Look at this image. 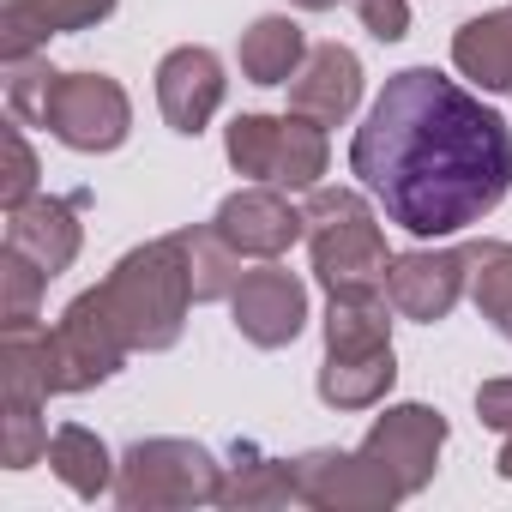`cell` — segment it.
Instances as JSON below:
<instances>
[{
	"instance_id": "6",
	"label": "cell",
	"mask_w": 512,
	"mask_h": 512,
	"mask_svg": "<svg viewBox=\"0 0 512 512\" xmlns=\"http://www.w3.org/2000/svg\"><path fill=\"white\" fill-rule=\"evenodd\" d=\"M43 356H49V392H91V386L115 380L133 350H127V338L115 332L103 296L85 290V296H73L67 314L43 332Z\"/></svg>"
},
{
	"instance_id": "3",
	"label": "cell",
	"mask_w": 512,
	"mask_h": 512,
	"mask_svg": "<svg viewBox=\"0 0 512 512\" xmlns=\"http://www.w3.org/2000/svg\"><path fill=\"white\" fill-rule=\"evenodd\" d=\"M308 253H314V278L326 296H374L386 290L392 272V247L374 217V205L356 187H314L308 193Z\"/></svg>"
},
{
	"instance_id": "23",
	"label": "cell",
	"mask_w": 512,
	"mask_h": 512,
	"mask_svg": "<svg viewBox=\"0 0 512 512\" xmlns=\"http://www.w3.org/2000/svg\"><path fill=\"white\" fill-rule=\"evenodd\" d=\"M464 260H470V302H476V314L500 338H512V241H470Z\"/></svg>"
},
{
	"instance_id": "18",
	"label": "cell",
	"mask_w": 512,
	"mask_h": 512,
	"mask_svg": "<svg viewBox=\"0 0 512 512\" xmlns=\"http://www.w3.org/2000/svg\"><path fill=\"white\" fill-rule=\"evenodd\" d=\"M392 380H398V356H392V344L386 350H326V362H320V404H332V410H374L386 392H392Z\"/></svg>"
},
{
	"instance_id": "4",
	"label": "cell",
	"mask_w": 512,
	"mask_h": 512,
	"mask_svg": "<svg viewBox=\"0 0 512 512\" xmlns=\"http://www.w3.org/2000/svg\"><path fill=\"white\" fill-rule=\"evenodd\" d=\"M223 157L247 181L314 193L332 163V145H326V127L308 115H235L223 133Z\"/></svg>"
},
{
	"instance_id": "29",
	"label": "cell",
	"mask_w": 512,
	"mask_h": 512,
	"mask_svg": "<svg viewBox=\"0 0 512 512\" xmlns=\"http://www.w3.org/2000/svg\"><path fill=\"white\" fill-rule=\"evenodd\" d=\"M350 7H356L362 31L374 43H404L410 37V0H350Z\"/></svg>"
},
{
	"instance_id": "28",
	"label": "cell",
	"mask_w": 512,
	"mask_h": 512,
	"mask_svg": "<svg viewBox=\"0 0 512 512\" xmlns=\"http://www.w3.org/2000/svg\"><path fill=\"white\" fill-rule=\"evenodd\" d=\"M37 199V151L25 145V121L7 127V175H0V205H25Z\"/></svg>"
},
{
	"instance_id": "30",
	"label": "cell",
	"mask_w": 512,
	"mask_h": 512,
	"mask_svg": "<svg viewBox=\"0 0 512 512\" xmlns=\"http://www.w3.org/2000/svg\"><path fill=\"white\" fill-rule=\"evenodd\" d=\"M476 416L500 434H512V380H482L476 386Z\"/></svg>"
},
{
	"instance_id": "27",
	"label": "cell",
	"mask_w": 512,
	"mask_h": 512,
	"mask_svg": "<svg viewBox=\"0 0 512 512\" xmlns=\"http://www.w3.org/2000/svg\"><path fill=\"white\" fill-rule=\"evenodd\" d=\"M43 458H49L43 410H7V416H0V464H7V470H31Z\"/></svg>"
},
{
	"instance_id": "1",
	"label": "cell",
	"mask_w": 512,
	"mask_h": 512,
	"mask_svg": "<svg viewBox=\"0 0 512 512\" xmlns=\"http://www.w3.org/2000/svg\"><path fill=\"white\" fill-rule=\"evenodd\" d=\"M356 181L416 241L482 223L512 187L506 121L434 67H404L350 139Z\"/></svg>"
},
{
	"instance_id": "21",
	"label": "cell",
	"mask_w": 512,
	"mask_h": 512,
	"mask_svg": "<svg viewBox=\"0 0 512 512\" xmlns=\"http://www.w3.org/2000/svg\"><path fill=\"white\" fill-rule=\"evenodd\" d=\"M115 464H121V458H109V446H103L91 428H79V422H67V428L49 434V470H55L79 500L115 494Z\"/></svg>"
},
{
	"instance_id": "24",
	"label": "cell",
	"mask_w": 512,
	"mask_h": 512,
	"mask_svg": "<svg viewBox=\"0 0 512 512\" xmlns=\"http://www.w3.org/2000/svg\"><path fill=\"white\" fill-rule=\"evenodd\" d=\"M187 235V272H193V302H229L235 284H241V253L211 229V223H193L181 229Z\"/></svg>"
},
{
	"instance_id": "8",
	"label": "cell",
	"mask_w": 512,
	"mask_h": 512,
	"mask_svg": "<svg viewBox=\"0 0 512 512\" xmlns=\"http://www.w3.org/2000/svg\"><path fill=\"white\" fill-rule=\"evenodd\" d=\"M440 446H446V416L428 404H392L386 416H374V428L362 434V452L398 482V494H422L440 470Z\"/></svg>"
},
{
	"instance_id": "2",
	"label": "cell",
	"mask_w": 512,
	"mask_h": 512,
	"mask_svg": "<svg viewBox=\"0 0 512 512\" xmlns=\"http://www.w3.org/2000/svg\"><path fill=\"white\" fill-rule=\"evenodd\" d=\"M115 332L127 350H175L187 308H193V272H187V235H157L133 253H121L115 272L97 284Z\"/></svg>"
},
{
	"instance_id": "19",
	"label": "cell",
	"mask_w": 512,
	"mask_h": 512,
	"mask_svg": "<svg viewBox=\"0 0 512 512\" xmlns=\"http://www.w3.org/2000/svg\"><path fill=\"white\" fill-rule=\"evenodd\" d=\"M452 67L476 79L494 97H512V7L506 13H476L452 37Z\"/></svg>"
},
{
	"instance_id": "15",
	"label": "cell",
	"mask_w": 512,
	"mask_h": 512,
	"mask_svg": "<svg viewBox=\"0 0 512 512\" xmlns=\"http://www.w3.org/2000/svg\"><path fill=\"white\" fill-rule=\"evenodd\" d=\"M362 103V61L344 43H314L302 73L290 79V115H308L320 127H344Z\"/></svg>"
},
{
	"instance_id": "20",
	"label": "cell",
	"mask_w": 512,
	"mask_h": 512,
	"mask_svg": "<svg viewBox=\"0 0 512 512\" xmlns=\"http://www.w3.org/2000/svg\"><path fill=\"white\" fill-rule=\"evenodd\" d=\"M235 61H241V79H247V85H290V79L302 73V61H308V37H302L296 19L266 13V19H253V25L241 31Z\"/></svg>"
},
{
	"instance_id": "32",
	"label": "cell",
	"mask_w": 512,
	"mask_h": 512,
	"mask_svg": "<svg viewBox=\"0 0 512 512\" xmlns=\"http://www.w3.org/2000/svg\"><path fill=\"white\" fill-rule=\"evenodd\" d=\"M302 13H326V7H338V0H296Z\"/></svg>"
},
{
	"instance_id": "16",
	"label": "cell",
	"mask_w": 512,
	"mask_h": 512,
	"mask_svg": "<svg viewBox=\"0 0 512 512\" xmlns=\"http://www.w3.org/2000/svg\"><path fill=\"white\" fill-rule=\"evenodd\" d=\"M115 13V0H0V49L7 61L49 49L55 37L91 31Z\"/></svg>"
},
{
	"instance_id": "14",
	"label": "cell",
	"mask_w": 512,
	"mask_h": 512,
	"mask_svg": "<svg viewBox=\"0 0 512 512\" xmlns=\"http://www.w3.org/2000/svg\"><path fill=\"white\" fill-rule=\"evenodd\" d=\"M223 91H229L223 61H217L205 43H181V49H169V55L157 61V109H163V121H169L175 133H187V139L205 133V121L223 109Z\"/></svg>"
},
{
	"instance_id": "11",
	"label": "cell",
	"mask_w": 512,
	"mask_h": 512,
	"mask_svg": "<svg viewBox=\"0 0 512 512\" xmlns=\"http://www.w3.org/2000/svg\"><path fill=\"white\" fill-rule=\"evenodd\" d=\"M211 229L241 253V260H284V253L308 235V217L284 199V187H241L217 205Z\"/></svg>"
},
{
	"instance_id": "17",
	"label": "cell",
	"mask_w": 512,
	"mask_h": 512,
	"mask_svg": "<svg viewBox=\"0 0 512 512\" xmlns=\"http://www.w3.org/2000/svg\"><path fill=\"white\" fill-rule=\"evenodd\" d=\"M217 506H229V512H253V506H302L296 464H290V458H266L253 440H235Z\"/></svg>"
},
{
	"instance_id": "12",
	"label": "cell",
	"mask_w": 512,
	"mask_h": 512,
	"mask_svg": "<svg viewBox=\"0 0 512 512\" xmlns=\"http://www.w3.org/2000/svg\"><path fill=\"white\" fill-rule=\"evenodd\" d=\"M91 205V193L79 187L73 199H55V193H37L25 205L7 211V253H19V260H31L43 278H61L79 247H85V229H79V211Z\"/></svg>"
},
{
	"instance_id": "7",
	"label": "cell",
	"mask_w": 512,
	"mask_h": 512,
	"mask_svg": "<svg viewBox=\"0 0 512 512\" xmlns=\"http://www.w3.org/2000/svg\"><path fill=\"white\" fill-rule=\"evenodd\" d=\"M43 127H49L67 151H79V157H103V151H121V145H127V133H133V103H127V91H121L109 73H61Z\"/></svg>"
},
{
	"instance_id": "5",
	"label": "cell",
	"mask_w": 512,
	"mask_h": 512,
	"mask_svg": "<svg viewBox=\"0 0 512 512\" xmlns=\"http://www.w3.org/2000/svg\"><path fill=\"white\" fill-rule=\"evenodd\" d=\"M223 494V464L199 440H133L115 464V500L127 512H175V506H205Z\"/></svg>"
},
{
	"instance_id": "13",
	"label": "cell",
	"mask_w": 512,
	"mask_h": 512,
	"mask_svg": "<svg viewBox=\"0 0 512 512\" xmlns=\"http://www.w3.org/2000/svg\"><path fill=\"white\" fill-rule=\"evenodd\" d=\"M470 290V260L464 247H416V253H392L386 272V296L404 320H446L458 308V296Z\"/></svg>"
},
{
	"instance_id": "9",
	"label": "cell",
	"mask_w": 512,
	"mask_h": 512,
	"mask_svg": "<svg viewBox=\"0 0 512 512\" xmlns=\"http://www.w3.org/2000/svg\"><path fill=\"white\" fill-rule=\"evenodd\" d=\"M296 464V488H302V506H320V512H386L398 506V482L356 446V452H338V446H320V452H302L290 458Z\"/></svg>"
},
{
	"instance_id": "10",
	"label": "cell",
	"mask_w": 512,
	"mask_h": 512,
	"mask_svg": "<svg viewBox=\"0 0 512 512\" xmlns=\"http://www.w3.org/2000/svg\"><path fill=\"white\" fill-rule=\"evenodd\" d=\"M229 314H235V332L253 350H284L308 326V284L296 272H284L278 260H266L260 272H241V284L229 296Z\"/></svg>"
},
{
	"instance_id": "26",
	"label": "cell",
	"mask_w": 512,
	"mask_h": 512,
	"mask_svg": "<svg viewBox=\"0 0 512 512\" xmlns=\"http://www.w3.org/2000/svg\"><path fill=\"white\" fill-rule=\"evenodd\" d=\"M43 290H49V278H43L31 260H19V253L0 247V326H13V320H37Z\"/></svg>"
},
{
	"instance_id": "22",
	"label": "cell",
	"mask_w": 512,
	"mask_h": 512,
	"mask_svg": "<svg viewBox=\"0 0 512 512\" xmlns=\"http://www.w3.org/2000/svg\"><path fill=\"white\" fill-rule=\"evenodd\" d=\"M392 296L374 290V296H332L326 308V350H386L392 344Z\"/></svg>"
},
{
	"instance_id": "31",
	"label": "cell",
	"mask_w": 512,
	"mask_h": 512,
	"mask_svg": "<svg viewBox=\"0 0 512 512\" xmlns=\"http://www.w3.org/2000/svg\"><path fill=\"white\" fill-rule=\"evenodd\" d=\"M494 470H500V476L512 482V434H506V446H500V458H494Z\"/></svg>"
},
{
	"instance_id": "25",
	"label": "cell",
	"mask_w": 512,
	"mask_h": 512,
	"mask_svg": "<svg viewBox=\"0 0 512 512\" xmlns=\"http://www.w3.org/2000/svg\"><path fill=\"white\" fill-rule=\"evenodd\" d=\"M55 79H61V73H55L43 55H19V61H7V109H13V121L43 127L49 97H55Z\"/></svg>"
}]
</instances>
